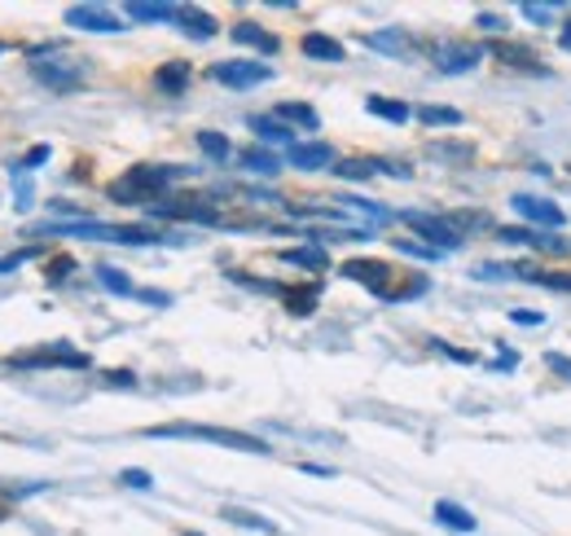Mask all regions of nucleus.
<instances>
[{
  "label": "nucleus",
  "instance_id": "f257e3e1",
  "mask_svg": "<svg viewBox=\"0 0 571 536\" xmlns=\"http://www.w3.org/2000/svg\"><path fill=\"white\" fill-rule=\"evenodd\" d=\"M32 237H89V242H115V246H154L167 242L159 229H124V224H97V220H75V224H40L27 229Z\"/></svg>",
  "mask_w": 571,
  "mask_h": 536
},
{
  "label": "nucleus",
  "instance_id": "f03ea898",
  "mask_svg": "<svg viewBox=\"0 0 571 536\" xmlns=\"http://www.w3.org/2000/svg\"><path fill=\"white\" fill-rule=\"evenodd\" d=\"M145 440H202V444H220V448H237V453H268V440H255L246 431H229V427H207V422H163L150 427Z\"/></svg>",
  "mask_w": 571,
  "mask_h": 536
},
{
  "label": "nucleus",
  "instance_id": "7ed1b4c3",
  "mask_svg": "<svg viewBox=\"0 0 571 536\" xmlns=\"http://www.w3.org/2000/svg\"><path fill=\"white\" fill-rule=\"evenodd\" d=\"M189 167H167V163H137L128 167L115 185H110V198L115 202H150L154 194H163L167 180H185Z\"/></svg>",
  "mask_w": 571,
  "mask_h": 536
},
{
  "label": "nucleus",
  "instance_id": "20e7f679",
  "mask_svg": "<svg viewBox=\"0 0 571 536\" xmlns=\"http://www.w3.org/2000/svg\"><path fill=\"white\" fill-rule=\"evenodd\" d=\"M32 75L54 93H80L89 80V62L67 58V49H32Z\"/></svg>",
  "mask_w": 571,
  "mask_h": 536
},
{
  "label": "nucleus",
  "instance_id": "39448f33",
  "mask_svg": "<svg viewBox=\"0 0 571 536\" xmlns=\"http://www.w3.org/2000/svg\"><path fill=\"white\" fill-rule=\"evenodd\" d=\"M10 370H93V361L67 343H54V348H32L23 357H10Z\"/></svg>",
  "mask_w": 571,
  "mask_h": 536
},
{
  "label": "nucleus",
  "instance_id": "423d86ee",
  "mask_svg": "<svg viewBox=\"0 0 571 536\" xmlns=\"http://www.w3.org/2000/svg\"><path fill=\"white\" fill-rule=\"evenodd\" d=\"M211 80L224 84V89H233V93H246V89L272 80V67H268V62H242V58H233V62H215V67H211Z\"/></svg>",
  "mask_w": 571,
  "mask_h": 536
},
{
  "label": "nucleus",
  "instance_id": "0eeeda50",
  "mask_svg": "<svg viewBox=\"0 0 571 536\" xmlns=\"http://www.w3.org/2000/svg\"><path fill=\"white\" fill-rule=\"evenodd\" d=\"M150 215L154 220H189V224H215V207L202 202V198H163V202H150Z\"/></svg>",
  "mask_w": 571,
  "mask_h": 536
},
{
  "label": "nucleus",
  "instance_id": "6e6552de",
  "mask_svg": "<svg viewBox=\"0 0 571 536\" xmlns=\"http://www.w3.org/2000/svg\"><path fill=\"white\" fill-rule=\"evenodd\" d=\"M400 220H405L409 229H418V233L431 242V250H457V246H462V233H453V224H448L444 215H427V211H400Z\"/></svg>",
  "mask_w": 571,
  "mask_h": 536
},
{
  "label": "nucleus",
  "instance_id": "1a4fd4ad",
  "mask_svg": "<svg viewBox=\"0 0 571 536\" xmlns=\"http://www.w3.org/2000/svg\"><path fill=\"white\" fill-rule=\"evenodd\" d=\"M510 207H514V215H523L532 224H545L549 233L567 224V211L558 202H549V198H536V194H510Z\"/></svg>",
  "mask_w": 571,
  "mask_h": 536
},
{
  "label": "nucleus",
  "instance_id": "9d476101",
  "mask_svg": "<svg viewBox=\"0 0 571 536\" xmlns=\"http://www.w3.org/2000/svg\"><path fill=\"white\" fill-rule=\"evenodd\" d=\"M343 278L361 282L378 300H392V287H387L392 282V264H383V259H352V264H343Z\"/></svg>",
  "mask_w": 571,
  "mask_h": 536
},
{
  "label": "nucleus",
  "instance_id": "9b49d317",
  "mask_svg": "<svg viewBox=\"0 0 571 536\" xmlns=\"http://www.w3.org/2000/svg\"><path fill=\"white\" fill-rule=\"evenodd\" d=\"M67 23L75 27V32H102V36H115L124 23L119 19H110L102 5H71L67 10Z\"/></svg>",
  "mask_w": 571,
  "mask_h": 536
},
{
  "label": "nucleus",
  "instance_id": "f8f14e48",
  "mask_svg": "<svg viewBox=\"0 0 571 536\" xmlns=\"http://www.w3.org/2000/svg\"><path fill=\"white\" fill-rule=\"evenodd\" d=\"M479 58H483V45H448V49L435 54V67L444 75H466V71L479 67Z\"/></svg>",
  "mask_w": 571,
  "mask_h": 536
},
{
  "label": "nucleus",
  "instance_id": "ddd939ff",
  "mask_svg": "<svg viewBox=\"0 0 571 536\" xmlns=\"http://www.w3.org/2000/svg\"><path fill=\"white\" fill-rule=\"evenodd\" d=\"M501 242H523L536 250H571V242H562L558 233H536V229H497Z\"/></svg>",
  "mask_w": 571,
  "mask_h": 536
},
{
  "label": "nucleus",
  "instance_id": "4468645a",
  "mask_svg": "<svg viewBox=\"0 0 571 536\" xmlns=\"http://www.w3.org/2000/svg\"><path fill=\"white\" fill-rule=\"evenodd\" d=\"M286 159H291L300 172H322V167H335L330 159H335V150L330 145H322V141H313V145H291V154H286Z\"/></svg>",
  "mask_w": 571,
  "mask_h": 536
},
{
  "label": "nucleus",
  "instance_id": "2eb2a0df",
  "mask_svg": "<svg viewBox=\"0 0 571 536\" xmlns=\"http://www.w3.org/2000/svg\"><path fill=\"white\" fill-rule=\"evenodd\" d=\"M300 49H304L313 62H343V58H348V54H343V45H339L335 36H326V32H308Z\"/></svg>",
  "mask_w": 571,
  "mask_h": 536
},
{
  "label": "nucleus",
  "instance_id": "dca6fc26",
  "mask_svg": "<svg viewBox=\"0 0 571 536\" xmlns=\"http://www.w3.org/2000/svg\"><path fill=\"white\" fill-rule=\"evenodd\" d=\"M281 264H295V268H304V273H326L330 255H326L322 246H295V250L281 255Z\"/></svg>",
  "mask_w": 571,
  "mask_h": 536
},
{
  "label": "nucleus",
  "instance_id": "f3484780",
  "mask_svg": "<svg viewBox=\"0 0 571 536\" xmlns=\"http://www.w3.org/2000/svg\"><path fill=\"white\" fill-rule=\"evenodd\" d=\"M176 27L189 36V40H211L215 36V19L207 14V10H180V19H176Z\"/></svg>",
  "mask_w": 571,
  "mask_h": 536
},
{
  "label": "nucleus",
  "instance_id": "a211bd4d",
  "mask_svg": "<svg viewBox=\"0 0 571 536\" xmlns=\"http://www.w3.org/2000/svg\"><path fill=\"white\" fill-rule=\"evenodd\" d=\"M365 45L378 49V54H387V58H409V49H413V40L405 32H396V27L392 32H370Z\"/></svg>",
  "mask_w": 571,
  "mask_h": 536
},
{
  "label": "nucleus",
  "instance_id": "6ab92c4d",
  "mask_svg": "<svg viewBox=\"0 0 571 536\" xmlns=\"http://www.w3.org/2000/svg\"><path fill=\"white\" fill-rule=\"evenodd\" d=\"M189 75H194V71H189V62H167V67H159V71H154V89L176 97V93H185V89H189Z\"/></svg>",
  "mask_w": 571,
  "mask_h": 536
},
{
  "label": "nucleus",
  "instance_id": "aec40b11",
  "mask_svg": "<svg viewBox=\"0 0 571 536\" xmlns=\"http://www.w3.org/2000/svg\"><path fill=\"white\" fill-rule=\"evenodd\" d=\"M435 523L440 527H448V532H475L479 523H475V514L470 510H462L457 501H435Z\"/></svg>",
  "mask_w": 571,
  "mask_h": 536
},
{
  "label": "nucleus",
  "instance_id": "412c9836",
  "mask_svg": "<svg viewBox=\"0 0 571 536\" xmlns=\"http://www.w3.org/2000/svg\"><path fill=\"white\" fill-rule=\"evenodd\" d=\"M220 518H224V523H237V527H246V532H264V536H277V532H281L272 518L250 514V510H237V505H224V510H220Z\"/></svg>",
  "mask_w": 571,
  "mask_h": 536
},
{
  "label": "nucleus",
  "instance_id": "4be33fe9",
  "mask_svg": "<svg viewBox=\"0 0 571 536\" xmlns=\"http://www.w3.org/2000/svg\"><path fill=\"white\" fill-rule=\"evenodd\" d=\"M128 19H141V23H176V19H180V5H150V0H128Z\"/></svg>",
  "mask_w": 571,
  "mask_h": 536
},
{
  "label": "nucleus",
  "instance_id": "5701e85b",
  "mask_svg": "<svg viewBox=\"0 0 571 536\" xmlns=\"http://www.w3.org/2000/svg\"><path fill=\"white\" fill-rule=\"evenodd\" d=\"M277 119H291V124L304 128V132H317V128H322V115H317L308 102H281V106H277Z\"/></svg>",
  "mask_w": 571,
  "mask_h": 536
},
{
  "label": "nucleus",
  "instance_id": "b1692460",
  "mask_svg": "<svg viewBox=\"0 0 571 536\" xmlns=\"http://www.w3.org/2000/svg\"><path fill=\"white\" fill-rule=\"evenodd\" d=\"M246 124H250V132H255L259 141H272V145H295V132H291V128H281V124H277V119H268V115H250Z\"/></svg>",
  "mask_w": 571,
  "mask_h": 536
},
{
  "label": "nucleus",
  "instance_id": "393cba45",
  "mask_svg": "<svg viewBox=\"0 0 571 536\" xmlns=\"http://www.w3.org/2000/svg\"><path fill=\"white\" fill-rule=\"evenodd\" d=\"M483 54H497L505 67H518V71H532V75H545V67H540L536 58H527L532 49H518V45H492V49H483Z\"/></svg>",
  "mask_w": 571,
  "mask_h": 536
},
{
  "label": "nucleus",
  "instance_id": "a878e982",
  "mask_svg": "<svg viewBox=\"0 0 571 536\" xmlns=\"http://www.w3.org/2000/svg\"><path fill=\"white\" fill-rule=\"evenodd\" d=\"M233 40H237V45H255V49H264V54H277V36L264 32V27H255V23H237V27H233Z\"/></svg>",
  "mask_w": 571,
  "mask_h": 536
},
{
  "label": "nucleus",
  "instance_id": "bb28decb",
  "mask_svg": "<svg viewBox=\"0 0 571 536\" xmlns=\"http://www.w3.org/2000/svg\"><path fill=\"white\" fill-rule=\"evenodd\" d=\"M365 110L387 119V124H409V115H413L405 102H392V97H365Z\"/></svg>",
  "mask_w": 571,
  "mask_h": 536
},
{
  "label": "nucleus",
  "instance_id": "cd10ccee",
  "mask_svg": "<svg viewBox=\"0 0 571 536\" xmlns=\"http://www.w3.org/2000/svg\"><path fill=\"white\" fill-rule=\"evenodd\" d=\"M330 172H335L339 180H370V176L378 172V159H339Z\"/></svg>",
  "mask_w": 571,
  "mask_h": 536
},
{
  "label": "nucleus",
  "instance_id": "c85d7f7f",
  "mask_svg": "<svg viewBox=\"0 0 571 536\" xmlns=\"http://www.w3.org/2000/svg\"><path fill=\"white\" fill-rule=\"evenodd\" d=\"M470 154H475L470 141H440V145H431L435 163H470Z\"/></svg>",
  "mask_w": 571,
  "mask_h": 536
},
{
  "label": "nucleus",
  "instance_id": "c756f323",
  "mask_svg": "<svg viewBox=\"0 0 571 536\" xmlns=\"http://www.w3.org/2000/svg\"><path fill=\"white\" fill-rule=\"evenodd\" d=\"M422 124H431V128H453V124H462V110H453V106H418L413 110Z\"/></svg>",
  "mask_w": 571,
  "mask_h": 536
},
{
  "label": "nucleus",
  "instance_id": "7c9ffc66",
  "mask_svg": "<svg viewBox=\"0 0 571 536\" xmlns=\"http://www.w3.org/2000/svg\"><path fill=\"white\" fill-rule=\"evenodd\" d=\"M198 150H202L207 159H215V163H224V159L233 154V145H229L224 132H198Z\"/></svg>",
  "mask_w": 571,
  "mask_h": 536
},
{
  "label": "nucleus",
  "instance_id": "2f4dec72",
  "mask_svg": "<svg viewBox=\"0 0 571 536\" xmlns=\"http://www.w3.org/2000/svg\"><path fill=\"white\" fill-rule=\"evenodd\" d=\"M97 282L106 287V291H115V295H137V287L128 282V273H119V268H97Z\"/></svg>",
  "mask_w": 571,
  "mask_h": 536
},
{
  "label": "nucleus",
  "instance_id": "473e14b6",
  "mask_svg": "<svg viewBox=\"0 0 571 536\" xmlns=\"http://www.w3.org/2000/svg\"><path fill=\"white\" fill-rule=\"evenodd\" d=\"M242 163H246L250 172H259V176H277V172H281V163H277L268 150H246V154H242Z\"/></svg>",
  "mask_w": 571,
  "mask_h": 536
},
{
  "label": "nucleus",
  "instance_id": "72a5a7b5",
  "mask_svg": "<svg viewBox=\"0 0 571 536\" xmlns=\"http://www.w3.org/2000/svg\"><path fill=\"white\" fill-rule=\"evenodd\" d=\"M518 14H523L527 23H536V27H545L553 10H549V5H536V0H523V5H518Z\"/></svg>",
  "mask_w": 571,
  "mask_h": 536
},
{
  "label": "nucleus",
  "instance_id": "f704fd0d",
  "mask_svg": "<svg viewBox=\"0 0 571 536\" xmlns=\"http://www.w3.org/2000/svg\"><path fill=\"white\" fill-rule=\"evenodd\" d=\"M343 202H348L352 211H361V215H374V220H387V215H392L387 207H378V202H365V198H343Z\"/></svg>",
  "mask_w": 571,
  "mask_h": 536
},
{
  "label": "nucleus",
  "instance_id": "c9c22d12",
  "mask_svg": "<svg viewBox=\"0 0 571 536\" xmlns=\"http://www.w3.org/2000/svg\"><path fill=\"white\" fill-rule=\"evenodd\" d=\"M396 250H400V255H413V259H435V255H440V250L418 246V242H409V237H396Z\"/></svg>",
  "mask_w": 571,
  "mask_h": 536
},
{
  "label": "nucleus",
  "instance_id": "e433bc0d",
  "mask_svg": "<svg viewBox=\"0 0 571 536\" xmlns=\"http://www.w3.org/2000/svg\"><path fill=\"white\" fill-rule=\"evenodd\" d=\"M32 255H40V250L27 246V250H14V255H0V273H14V268H19L23 259H32Z\"/></svg>",
  "mask_w": 571,
  "mask_h": 536
},
{
  "label": "nucleus",
  "instance_id": "4c0bfd02",
  "mask_svg": "<svg viewBox=\"0 0 571 536\" xmlns=\"http://www.w3.org/2000/svg\"><path fill=\"white\" fill-rule=\"evenodd\" d=\"M545 365H549L553 374H562V378H571V357H562V352H545Z\"/></svg>",
  "mask_w": 571,
  "mask_h": 536
},
{
  "label": "nucleus",
  "instance_id": "58836bf2",
  "mask_svg": "<svg viewBox=\"0 0 571 536\" xmlns=\"http://www.w3.org/2000/svg\"><path fill=\"white\" fill-rule=\"evenodd\" d=\"M475 23H479L483 32H505V19H501V14H492V10H483Z\"/></svg>",
  "mask_w": 571,
  "mask_h": 536
},
{
  "label": "nucleus",
  "instance_id": "ea45409f",
  "mask_svg": "<svg viewBox=\"0 0 571 536\" xmlns=\"http://www.w3.org/2000/svg\"><path fill=\"white\" fill-rule=\"evenodd\" d=\"M71 268H75V259H67V255H62V259H54V268H49V282H62V278L71 273Z\"/></svg>",
  "mask_w": 571,
  "mask_h": 536
},
{
  "label": "nucleus",
  "instance_id": "a19ab883",
  "mask_svg": "<svg viewBox=\"0 0 571 536\" xmlns=\"http://www.w3.org/2000/svg\"><path fill=\"white\" fill-rule=\"evenodd\" d=\"M119 479H124V483H128V488H150V483H154V479H150V475H145V470H124V475H119Z\"/></svg>",
  "mask_w": 571,
  "mask_h": 536
},
{
  "label": "nucleus",
  "instance_id": "79ce46f5",
  "mask_svg": "<svg viewBox=\"0 0 571 536\" xmlns=\"http://www.w3.org/2000/svg\"><path fill=\"white\" fill-rule=\"evenodd\" d=\"M510 317H514L518 326H540V322H545V317H540V313H532V308H514Z\"/></svg>",
  "mask_w": 571,
  "mask_h": 536
},
{
  "label": "nucleus",
  "instance_id": "37998d69",
  "mask_svg": "<svg viewBox=\"0 0 571 536\" xmlns=\"http://www.w3.org/2000/svg\"><path fill=\"white\" fill-rule=\"evenodd\" d=\"M514 365H518V352H510V348H501V357L492 361V370H501V374H505V370H514Z\"/></svg>",
  "mask_w": 571,
  "mask_h": 536
},
{
  "label": "nucleus",
  "instance_id": "c03bdc74",
  "mask_svg": "<svg viewBox=\"0 0 571 536\" xmlns=\"http://www.w3.org/2000/svg\"><path fill=\"white\" fill-rule=\"evenodd\" d=\"M49 159V145H36V150H27V159H23V167H40Z\"/></svg>",
  "mask_w": 571,
  "mask_h": 536
},
{
  "label": "nucleus",
  "instance_id": "a18cd8bd",
  "mask_svg": "<svg viewBox=\"0 0 571 536\" xmlns=\"http://www.w3.org/2000/svg\"><path fill=\"white\" fill-rule=\"evenodd\" d=\"M558 49L571 54V19H562V27H558Z\"/></svg>",
  "mask_w": 571,
  "mask_h": 536
},
{
  "label": "nucleus",
  "instance_id": "49530a36",
  "mask_svg": "<svg viewBox=\"0 0 571 536\" xmlns=\"http://www.w3.org/2000/svg\"><path fill=\"white\" fill-rule=\"evenodd\" d=\"M300 470H304V475H317V479H330V475H335V470H326V466H300Z\"/></svg>",
  "mask_w": 571,
  "mask_h": 536
},
{
  "label": "nucleus",
  "instance_id": "de8ad7c7",
  "mask_svg": "<svg viewBox=\"0 0 571 536\" xmlns=\"http://www.w3.org/2000/svg\"><path fill=\"white\" fill-rule=\"evenodd\" d=\"M180 536H202V532H180Z\"/></svg>",
  "mask_w": 571,
  "mask_h": 536
},
{
  "label": "nucleus",
  "instance_id": "09e8293b",
  "mask_svg": "<svg viewBox=\"0 0 571 536\" xmlns=\"http://www.w3.org/2000/svg\"><path fill=\"white\" fill-rule=\"evenodd\" d=\"M0 54H5V45H0Z\"/></svg>",
  "mask_w": 571,
  "mask_h": 536
}]
</instances>
